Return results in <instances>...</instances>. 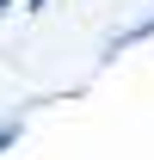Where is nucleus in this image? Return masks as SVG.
<instances>
[{"label":"nucleus","mask_w":154,"mask_h":160,"mask_svg":"<svg viewBox=\"0 0 154 160\" xmlns=\"http://www.w3.org/2000/svg\"><path fill=\"white\" fill-rule=\"evenodd\" d=\"M142 37H154V12H148V19H136L130 31H117V37L105 43V56H117V49H130V43H142Z\"/></svg>","instance_id":"f257e3e1"},{"label":"nucleus","mask_w":154,"mask_h":160,"mask_svg":"<svg viewBox=\"0 0 154 160\" xmlns=\"http://www.w3.org/2000/svg\"><path fill=\"white\" fill-rule=\"evenodd\" d=\"M19 129H25L19 117H0V154H6V148H13V142H19Z\"/></svg>","instance_id":"f03ea898"},{"label":"nucleus","mask_w":154,"mask_h":160,"mask_svg":"<svg viewBox=\"0 0 154 160\" xmlns=\"http://www.w3.org/2000/svg\"><path fill=\"white\" fill-rule=\"evenodd\" d=\"M6 6H13V0H0V12H6Z\"/></svg>","instance_id":"7ed1b4c3"}]
</instances>
